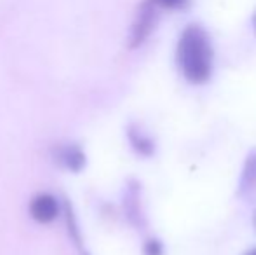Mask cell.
Instances as JSON below:
<instances>
[{
	"label": "cell",
	"instance_id": "1",
	"mask_svg": "<svg viewBox=\"0 0 256 255\" xmlns=\"http://www.w3.org/2000/svg\"><path fill=\"white\" fill-rule=\"evenodd\" d=\"M214 51L208 30L194 23L183 30L178 42V63L192 84H204L211 79Z\"/></svg>",
	"mask_w": 256,
	"mask_h": 255
},
{
	"label": "cell",
	"instance_id": "2",
	"mask_svg": "<svg viewBox=\"0 0 256 255\" xmlns=\"http://www.w3.org/2000/svg\"><path fill=\"white\" fill-rule=\"evenodd\" d=\"M158 21V7L152 0H143L136 11L134 21L129 32V48L136 49L152 35Z\"/></svg>",
	"mask_w": 256,
	"mask_h": 255
},
{
	"label": "cell",
	"instance_id": "3",
	"mask_svg": "<svg viewBox=\"0 0 256 255\" xmlns=\"http://www.w3.org/2000/svg\"><path fill=\"white\" fill-rule=\"evenodd\" d=\"M52 157L56 163H60L61 166L74 171V173H80L86 168V163H88L84 150L75 143H63V145L54 147Z\"/></svg>",
	"mask_w": 256,
	"mask_h": 255
},
{
	"label": "cell",
	"instance_id": "4",
	"mask_svg": "<svg viewBox=\"0 0 256 255\" xmlns=\"http://www.w3.org/2000/svg\"><path fill=\"white\" fill-rule=\"evenodd\" d=\"M30 215L38 224H51L60 215V203L51 194H38L30 203Z\"/></svg>",
	"mask_w": 256,
	"mask_h": 255
},
{
	"label": "cell",
	"instance_id": "5",
	"mask_svg": "<svg viewBox=\"0 0 256 255\" xmlns=\"http://www.w3.org/2000/svg\"><path fill=\"white\" fill-rule=\"evenodd\" d=\"M124 210L126 217L129 218L132 225L136 227H145V215L142 206V187L136 180H131L128 184L124 194Z\"/></svg>",
	"mask_w": 256,
	"mask_h": 255
},
{
	"label": "cell",
	"instance_id": "6",
	"mask_svg": "<svg viewBox=\"0 0 256 255\" xmlns=\"http://www.w3.org/2000/svg\"><path fill=\"white\" fill-rule=\"evenodd\" d=\"M256 194V150H251L246 157V163L242 168L239 182V196L240 197H253Z\"/></svg>",
	"mask_w": 256,
	"mask_h": 255
},
{
	"label": "cell",
	"instance_id": "7",
	"mask_svg": "<svg viewBox=\"0 0 256 255\" xmlns=\"http://www.w3.org/2000/svg\"><path fill=\"white\" fill-rule=\"evenodd\" d=\"M128 136H129V142H131V147L140 154V156H143V157L154 156V152H155L154 140L150 138L148 135H145L136 124H131V126H129Z\"/></svg>",
	"mask_w": 256,
	"mask_h": 255
},
{
	"label": "cell",
	"instance_id": "8",
	"mask_svg": "<svg viewBox=\"0 0 256 255\" xmlns=\"http://www.w3.org/2000/svg\"><path fill=\"white\" fill-rule=\"evenodd\" d=\"M157 7L162 9H171V11H183L188 9L192 0H152Z\"/></svg>",
	"mask_w": 256,
	"mask_h": 255
},
{
	"label": "cell",
	"instance_id": "9",
	"mask_svg": "<svg viewBox=\"0 0 256 255\" xmlns=\"http://www.w3.org/2000/svg\"><path fill=\"white\" fill-rule=\"evenodd\" d=\"M64 213H66V222H68V229H70V234L72 239H74L77 245H80V232H78V227L75 224V217H74V211L70 208V203H64Z\"/></svg>",
	"mask_w": 256,
	"mask_h": 255
},
{
	"label": "cell",
	"instance_id": "10",
	"mask_svg": "<svg viewBox=\"0 0 256 255\" xmlns=\"http://www.w3.org/2000/svg\"><path fill=\"white\" fill-rule=\"evenodd\" d=\"M164 248H162V243L158 239H148L143 246V255H162Z\"/></svg>",
	"mask_w": 256,
	"mask_h": 255
},
{
	"label": "cell",
	"instance_id": "11",
	"mask_svg": "<svg viewBox=\"0 0 256 255\" xmlns=\"http://www.w3.org/2000/svg\"><path fill=\"white\" fill-rule=\"evenodd\" d=\"M253 25H254V32H256V14H254V18H253Z\"/></svg>",
	"mask_w": 256,
	"mask_h": 255
},
{
	"label": "cell",
	"instance_id": "12",
	"mask_svg": "<svg viewBox=\"0 0 256 255\" xmlns=\"http://www.w3.org/2000/svg\"><path fill=\"white\" fill-rule=\"evenodd\" d=\"M246 255H256V250H253V252H250V253H246Z\"/></svg>",
	"mask_w": 256,
	"mask_h": 255
},
{
	"label": "cell",
	"instance_id": "13",
	"mask_svg": "<svg viewBox=\"0 0 256 255\" xmlns=\"http://www.w3.org/2000/svg\"><path fill=\"white\" fill-rule=\"evenodd\" d=\"M254 227H256V211H254Z\"/></svg>",
	"mask_w": 256,
	"mask_h": 255
}]
</instances>
